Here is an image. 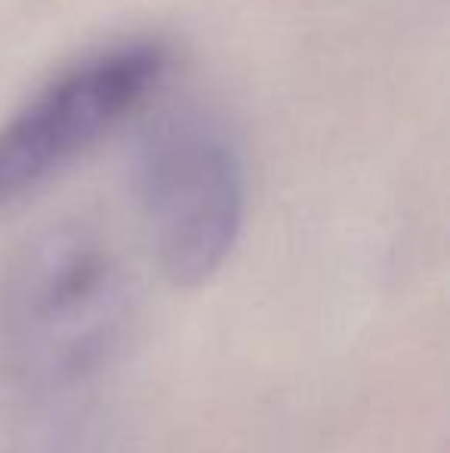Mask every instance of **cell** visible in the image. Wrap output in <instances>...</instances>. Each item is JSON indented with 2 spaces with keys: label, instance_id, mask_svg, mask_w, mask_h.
I'll list each match as a JSON object with an SVG mask.
<instances>
[{
  "label": "cell",
  "instance_id": "obj_4",
  "mask_svg": "<svg viewBox=\"0 0 450 453\" xmlns=\"http://www.w3.org/2000/svg\"><path fill=\"white\" fill-rule=\"evenodd\" d=\"M34 453H56V450H53V448H37Z\"/></svg>",
  "mask_w": 450,
  "mask_h": 453
},
{
  "label": "cell",
  "instance_id": "obj_1",
  "mask_svg": "<svg viewBox=\"0 0 450 453\" xmlns=\"http://www.w3.org/2000/svg\"><path fill=\"white\" fill-rule=\"evenodd\" d=\"M133 284L111 247L78 226L34 234L0 280V370L34 401L74 392L120 349Z\"/></svg>",
  "mask_w": 450,
  "mask_h": 453
},
{
  "label": "cell",
  "instance_id": "obj_3",
  "mask_svg": "<svg viewBox=\"0 0 450 453\" xmlns=\"http://www.w3.org/2000/svg\"><path fill=\"white\" fill-rule=\"evenodd\" d=\"M170 53L157 41H124L56 74L0 130V210L96 149L161 84Z\"/></svg>",
  "mask_w": 450,
  "mask_h": 453
},
{
  "label": "cell",
  "instance_id": "obj_2",
  "mask_svg": "<svg viewBox=\"0 0 450 453\" xmlns=\"http://www.w3.org/2000/svg\"><path fill=\"white\" fill-rule=\"evenodd\" d=\"M136 195L164 274L179 287L210 280L244 222V164L232 133L201 108L164 114L139 145Z\"/></svg>",
  "mask_w": 450,
  "mask_h": 453
}]
</instances>
